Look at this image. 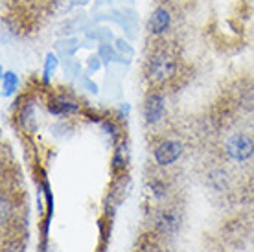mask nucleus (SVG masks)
I'll return each mask as SVG.
<instances>
[{
	"instance_id": "obj_15",
	"label": "nucleus",
	"mask_w": 254,
	"mask_h": 252,
	"mask_svg": "<svg viewBox=\"0 0 254 252\" xmlns=\"http://www.w3.org/2000/svg\"><path fill=\"white\" fill-rule=\"evenodd\" d=\"M9 210H11V204L6 199V195H2V223L9 221Z\"/></svg>"
},
{
	"instance_id": "obj_16",
	"label": "nucleus",
	"mask_w": 254,
	"mask_h": 252,
	"mask_svg": "<svg viewBox=\"0 0 254 252\" xmlns=\"http://www.w3.org/2000/svg\"><path fill=\"white\" fill-rule=\"evenodd\" d=\"M129 111H131V107H129L127 103H124V105L118 109V116H120V120H127V116H129Z\"/></svg>"
},
{
	"instance_id": "obj_12",
	"label": "nucleus",
	"mask_w": 254,
	"mask_h": 252,
	"mask_svg": "<svg viewBox=\"0 0 254 252\" xmlns=\"http://www.w3.org/2000/svg\"><path fill=\"white\" fill-rule=\"evenodd\" d=\"M147 191H149V195H151L155 201H162V199H166V195H168V186H166L162 181H159V179H153V181L147 183Z\"/></svg>"
},
{
	"instance_id": "obj_1",
	"label": "nucleus",
	"mask_w": 254,
	"mask_h": 252,
	"mask_svg": "<svg viewBox=\"0 0 254 252\" xmlns=\"http://www.w3.org/2000/svg\"><path fill=\"white\" fill-rule=\"evenodd\" d=\"M177 57L173 56L170 50H159L155 52L146 63V79L151 85L159 87L164 85L177 74Z\"/></svg>"
},
{
	"instance_id": "obj_4",
	"label": "nucleus",
	"mask_w": 254,
	"mask_h": 252,
	"mask_svg": "<svg viewBox=\"0 0 254 252\" xmlns=\"http://www.w3.org/2000/svg\"><path fill=\"white\" fill-rule=\"evenodd\" d=\"M142 114H144V120L149 126H155L159 124L166 114V98L164 94L160 92H151L147 94V98L144 100V109H142Z\"/></svg>"
},
{
	"instance_id": "obj_6",
	"label": "nucleus",
	"mask_w": 254,
	"mask_h": 252,
	"mask_svg": "<svg viewBox=\"0 0 254 252\" xmlns=\"http://www.w3.org/2000/svg\"><path fill=\"white\" fill-rule=\"evenodd\" d=\"M48 113L52 116H56V118H66V116H74V114H79L81 113V105L74 100H68L66 96L63 94H54L48 100Z\"/></svg>"
},
{
	"instance_id": "obj_10",
	"label": "nucleus",
	"mask_w": 254,
	"mask_h": 252,
	"mask_svg": "<svg viewBox=\"0 0 254 252\" xmlns=\"http://www.w3.org/2000/svg\"><path fill=\"white\" fill-rule=\"evenodd\" d=\"M20 79L13 70H4L2 72V98H11L19 90Z\"/></svg>"
},
{
	"instance_id": "obj_14",
	"label": "nucleus",
	"mask_w": 254,
	"mask_h": 252,
	"mask_svg": "<svg viewBox=\"0 0 254 252\" xmlns=\"http://www.w3.org/2000/svg\"><path fill=\"white\" fill-rule=\"evenodd\" d=\"M100 127H102V131L107 134V136H111V142L113 144H118L120 142V127L116 126L115 120H111V118H103V120H100Z\"/></svg>"
},
{
	"instance_id": "obj_11",
	"label": "nucleus",
	"mask_w": 254,
	"mask_h": 252,
	"mask_svg": "<svg viewBox=\"0 0 254 252\" xmlns=\"http://www.w3.org/2000/svg\"><path fill=\"white\" fill-rule=\"evenodd\" d=\"M208 183L216 191H225L227 186H229V173L225 170H214L210 173Z\"/></svg>"
},
{
	"instance_id": "obj_7",
	"label": "nucleus",
	"mask_w": 254,
	"mask_h": 252,
	"mask_svg": "<svg viewBox=\"0 0 254 252\" xmlns=\"http://www.w3.org/2000/svg\"><path fill=\"white\" fill-rule=\"evenodd\" d=\"M172 26V15L166 7L159 6L155 7L151 13V17L147 20V30L151 35H164Z\"/></svg>"
},
{
	"instance_id": "obj_9",
	"label": "nucleus",
	"mask_w": 254,
	"mask_h": 252,
	"mask_svg": "<svg viewBox=\"0 0 254 252\" xmlns=\"http://www.w3.org/2000/svg\"><path fill=\"white\" fill-rule=\"evenodd\" d=\"M19 126L24 129L26 132H32L35 127V105L33 101H26L22 103L19 113Z\"/></svg>"
},
{
	"instance_id": "obj_17",
	"label": "nucleus",
	"mask_w": 254,
	"mask_h": 252,
	"mask_svg": "<svg viewBox=\"0 0 254 252\" xmlns=\"http://www.w3.org/2000/svg\"><path fill=\"white\" fill-rule=\"evenodd\" d=\"M159 252H173V251H168V249H164V251H159Z\"/></svg>"
},
{
	"instance_id": "obj_3",
	"label": "nucleus",
	"mask_w": 254,
	"mask_h": 252,
	"mask_svg": "<svg viewBox=\"0 0 254 252\" xmlns=\"http://www.w3.org/2000/svg\"><path fill=\"white\" fill-rule=\"evenodd\" d=\"M183 153H185V145H183V142L168 138V140H162L160 144H157L155 151H153V158H155V162H157L159 166L166 168V166L175 164L179 158L183 157Z\"/></svg>"
},
{
	"instance_id": "obj_13",
	"label": "nucleus",
	"mask_w": 254,
	"mask_h": 252,
	"mask_svg": "<svg viewBox=\"0 0 254 252\" xmlns=\"http://www.w3.org/2000/svg\"><path fill=\"white\" fill-rule=\"evenodd\" d=\"M58 57H56V54H46V59H45V66H43V83L45 85H48L52 79V76H54V72L58 70Z\"/></svg>"
},
{
	"instance_id": "obj_5",
	"label": "nucleus",
	"mask_w": 254,
	"mask_h": 252,
	"mask_svg": "<svg viewBox=\"0 0 254 252\" xmlns=\"http://www.w3.org/2000/svg\"><path fill=\"white\" fill-rule=\"evenodd\" d=\"M153 225H155V230L162 236H175L181 228V217L175 210L172 208H162L155 214V219H153Z\"/></svg>"
},
{
	"instance_id": "obj_2",
	"label": "nucleus",
	"mask_w": 254,
	"mask_h": 252,
	"mask_svg": "<svg viewBox=\"0 0 254 252\" xmlns=\"http://www.w3.org/2000/svg\"><path fill=\"white\" fill-rule=\"evenodd\" d=\"M225 153L234 162H247L254 157V140L247 132H234L225 142Z\"/></svg>"
},
{
	"instance_id": "obj_8",
	"label": "nucleus",
	"mask_w": 254,
	"mask_h": 252,
	"mask_svg": "<svg viewBox=\"0 0 254 252\" xmlns=\"http://www.w3.org/2000/svg\"><path fill=\"white\" fill-rule=\"evenodd\" d=\"M127 164H129V145H127L126 140H120L116 144L115 153H113V160H111L113 173H122L127 168Z\"/></svg>"
}]
</instances>
